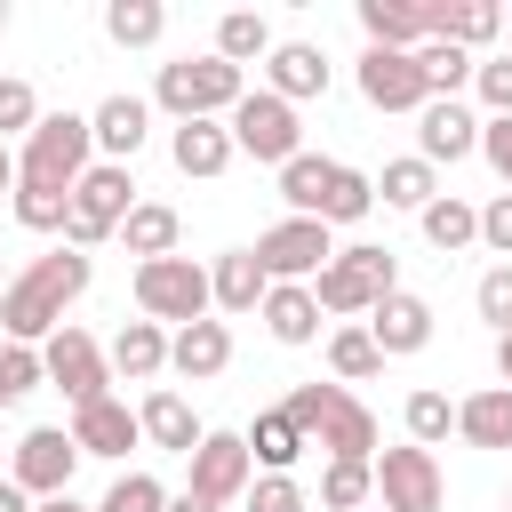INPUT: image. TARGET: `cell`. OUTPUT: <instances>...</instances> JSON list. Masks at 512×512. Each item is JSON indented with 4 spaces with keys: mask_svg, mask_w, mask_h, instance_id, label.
Wrapping results in <instances>:
<instances>
[{
    "mask_svg": "<svg viewBox=\"0 0 512 512\" xmlns=\"http://www.w3.org/2000/svg\"><path fill=\"white\" fill-rule=\"evenodd\" d=\"M328 256H336V240H328V224H320V216H280V224L256 240L264 280H296V288H312Z\"/></svg>",
    "mask_w": 512,
    "mask_h": 512,
    "instance_id": "obj_9",
    "label": "cell"
},
{
    "mask_svg": "<svg viewBox=\"0 0 512 512\" xmlns=\"http://www.w3.org/2000/svg\"><path fill=\"white\" fill-rule=\"evenodd\" d=\"M504 512H512V496H504Z\"/></svg>",
    "mask_w": 512,
    "mask_h": 512,
    "instance_id": "obj_58",
    "label": "cell"
},
{
    "mask_svg": "<svg viewBox=\"0 0 512 512\" xmlns=\"http://www.w3.org/2000/svg\"><path fill=\"white\" fill-rule=\"evenodd\" d=\"M416 224H424V240H432L440 256H464V248L480 240V208H472V200H456V192H440Z\"/></svg>",
    "mask_w": 512,
    "mask_h": 512,
    "instance_id": "obj_31",
    "label": "cell"
},
{
    "mask_svg": "<svg viewBox=\"0 0 512 512\" xmlns=\"http://www.w3.org/2000/svg\"><path fill=\"white\" fill-rule=\"evenodd\" d=\"M0 192H16V152L0 144Z\"/></svg>",
    "mask_w": 512,
    "mask_h": 512,
    "instance_id": "obj_54",
    "label": "cell"
},
{
    "mask_svg": "<svg viewBox=\"0 0 512 512\" xmlns=\"http://www.w3.org/2000/svg\"><path fill=\"white\" fill-rule=\"evenodd\" d=\"M264 88H272L280 104H312V96H328V56H320L312 40H272Z\"/></svg>",
    "mask_w": 512,
    "mask_h": 512,
    "instance_id": "obj_18",
    "label": "cell"
},
{
    "mask_svg": "<svg viewBox=\"0 0 512 512\" xmlns=\"http://www.w3.org/2000/svg\"><path fill=\"white\" fill-rule=\"evenodd\" d=\"M168 368H176L184 384L224 376V368H232V328H224V320H192V328H176V336H168Z\"/></svg>",
    "mask_w": 512,
    "mask_h": 512,
    "instance_id": "obj_21",
    "label": "cell"
},
{
    "mask_svg": "<svg viewBox=\"0 0 512 512\" xmlns=\"http://www.w3.org/2000/svg\"><path fill=\"white\" fill-rule=\"evenodd\" d=\"M472 64H480V56H472V48H456V40H424V48H416V72H424V88H432V96L472 88Z\"/></svg>",
    "mask_w": 512,
    "mask_h": 512,
    "instance_id": "obj_37",
    "label": "cell"
},
{
    "mask_svg": "<svg viewBox=\"0 0 512 512\" xmlns=\"http://www.w3.org/2000/svg\"><path fill=\"white\" fill-rule=\"evenodd\" d=\"M376 208V176H360V168H344L336 160V176H328V200H320V224L336 232V224H360Z\"/></svg>",
    "mask_w": 512,
    "mask_h": 512,
    "instance_id": "obj_38",
    "label": "cell"
},
{
    "mask_svg": "<svg viewBox=\"0 0 512 512\" xmlns=\"http://www.w3.org/2000/svg\"><path fill=\"white\" fill-rule=\"evenodd\" d=\"M8 208H16L24 232H64V208H72V200H64V192H32V184H16Z\"/></svg>",
    "mask_w": 512,
    "mask_h": 512,
    "instance_id": "obj_44",
    "label": "cell"
},
{
    "mask_svg": "<svg viewBox=\"0 0 512 512\" xmlns=\"http://www.w3.org/2000/svg\"><path fill=\"white\" fill-rule=\"evenodd\" d=\"M168 512H224V504H208V496H192V488H176V496H168Z\"/></svg>",
    "mask_w": 512,
    "mask_h": 512,
    "instance_id": "obj_51",
    "label": "cell"
},
{
    "mask_svg": "<svg viewBox=\"0 0 512 512\" xmlns=\"http://www.w3.org/2000/svg\"><path fill=\"white\" fill-rule=\"evenodd\" d=\"M240 96H248V72L224 64L216 48H208V56H176V64H160V80H152V104H160L168 120H224Z\"/></svg>",
    "mask_w": 512,
    "mask_h": 512,
    "instance_id": "obj_4",
    "label": "cell"
},
{
    "mask_svg": "<svg viewBox=\"0 0 512 512\" xmlns=\"http://www.w3.org/2000/svg\"><path fill=\"white\" fill-rule=\"evenodd\" d=\"M104 360H112V376H128V384H152V376L168 368V328H152V320H128V328L104 344Z\"/></svg>",
    "mask_w": 512,
    "mask_h": 512,
    "instance_id": "obj_26",
    "label": "cell"
},
{
    "mask_svg": "<svg viewBox=\"0 0 512 512\" xmlns=\"http://www.w3.org/2000/svg\"><path fill=\"white\" fill-rule=\"evenodd\" d=\"M240 512H304V488H296L288 472H264V480H248Z\"/></svg>",
    "mask_w": 512,
    "mask_h": 512,
    "instance_id": "obj_48",
    "label": "cell"
},
{
    "mask_svg": "<svg viewBox=\"0 0 512 512\" xmlns=\"http://www.w3.org/2000/svg\"><path fill=\"white\" fill-rule=\"evenodd\" d=\"M96 512H168V488L152 480V472H120L112 488H104V504Z\"/></svg>",
    "mask_w": 512,
    "mask_h": 512,
    "instance_id": "obj_43",
    "label": "cell"
},
{
    "mask_svg": "<svg viewBox=\"0 0 512 512\" xmlns=\"http://www.w3.org/2000/svg\"><path fill=\"white\" fill-rule=\"evenodd\" d=\"M504 56H512V16H504Z\"/></svg>",
    "mask_w": 512,
    "mask_h": 512,
    "instance_id": "obj_56",
    "label": "cell"
},
{
    "mask_svg": "<svg viewBox=\"0 0 512 512\" xmlns=\"http://www.w3.org/2000/svg\"><path fill=\"white\" fill-rule=\"evenodd\" d=\"M392 288H400V256H392V248H376V240H360V248H336V256L320 264L312 304H320L328 320H368Z\"/></svg>",
    "mask_w": 512,
    "mask_h": 512,
    "instance_id": "obj_3",
    "label": "cell"
},
{
    "mask_svg": "<svg viewBox=\"0 0 512 512\" xmlns=\"http://www.w3.org/2000/svg\"><path fill=\"white\" fill-rule=\"evenodd\" d=\"M256 312H264L272 344H312V336H320V304H312V288H296V280H272Z\"/></svg>",
    "mask_w": 512,
    "mask_h": 512,
    "instance_id": "obj_25",
    "label": "cell"
},
{
    "mask_svg": "<svg viewBox=\"0 0 512 512\" xmlns=\"http://www.w3.org/2000/svg\"><path fill=\"white\" fill-rule=\"evenodd\" d=\"M368 472H376V504H384V512H440V504H448L440 456L416 448V440H408V448H376Z\"/></svg>",
    "mask_w": 512,
    "mask_h": 512,
    "instance_id": "obj_8",
    "label": "cell"
},
{
    "mask_svg": "<svg viewBox=\"0 0 512 512\" xmlns=\"http://www.w3.org/2000/svg\"><path fill=\"white\" fill-rule=\"evenodd\" d=\"M368 496H376V472L328 456V472H320V504H328V512H368Z\"/></svg>",
    "mask_w": 512,
    "mask_h": 512,
    "instance_id": "obj_40",
    "label": "cell"
},
{
    "mask_svg": "<svg viewBox=\"0 0 512 512\" xmlns=\"http://www.w3.org/2000/svg\"><path fill=\"white\" fill-rule=\"evenodd\" d=\"M72 464H80L72 432H64V424H32V432L16 440V456H8V480L40 504V496H64V488H72Z\"/></svg>",
    "mask_w": 512,
    "mask_h": 512,
    "instance_id": "obj_11",
    "label": "cell"
},
{
    "mask_svg": "<svg viewBox=\"0 0 512 512\" xmlns=\"http://www.w3.org/2000/svg\"><path fill=\"white\" fill-rule=\"evenodd\" d=\"M472 304H480V320H488L496 336H512V264H488L480 288H472Z\"/></svg>",
    "mask_w": 512,
    "mask_h": 512,
    "instance_id": "obj_46",
    "label": "cell"
},
{
    "mask_svg": "<svg viewBox=\"0 0 512 512\" xmlns=\"http://www.w3.org/2000/svg\"><path fill=\"white\" fill-rule=\"evenodd\" d=\"M88 136H96V160L136 168V152H144V136H152V104L120 88V96H104V104L88 112Z\"/></svg>",
    "mask_w": 512,
    "mask_h": 512,
    "instance_id": "obj_15",
    "label": "cell"
},
{
    "mask_svg": "<svg viewBox=\"0 0 512 512\" xmlns=\"http://www.w3.org/2000/svg\"><path fill=\"white\" fill-rule=\"evenodd\" d=\"M480 152V112L472 104H456V96H432L424 112H416V160L424 168H456V160H472Z\"/></svg>",
    "mask_w": 512,
    "mask_h": 512,
    "instance_id": "obj_13",
    "label": "cell"
},
{
    "mask_svg": "<svg viewBox=\"0 0 512 512\" xmlns=\"http://www.w3.org/2000/svg\"><path fill=\"white\" fill-rule=\"evenodd\" d=\"M360 32H368V48L416 56L432 40V8H416V0H360Z\"/></svg>",
    "mask_w": 512,
    "mask_h": 512,
    "instance_id": "obj_22",
    "label": "cell"
},
{
    "mask_svg": "<svg viewBox=\"0 0 512 512\" xmlns=\"http://www.w3.org/2000/svg\"><path fill=\"white\" fill-rule=\"evenodd\" d=\"M120 240H128V256H176V240H184V216L168 208V200H136L128 216H120Z\"/></svg>",
    "mask_w": 512,
    "mask_h": 512,
    "instance_id": "obj_27",
    "label": "cell"
},
{
    "mask_svg": "<svg viewBox=\"0 0 512 512\" xmlns=\"http://www.w3.org/2000/svg\"><path fill=\"white\" fill-rule=\"evenodd\" d=\"M400 424H408V440H416V448H440V440L456 432V400L424 384V392H408V408H400Z\"/></svg>",
    "mask_w": 512,
    "mask_h": 512,
    "instance_id": "obj_39",
    "label": "cell"
},
{
    "mask_svg": "<svg viewBox=\"0 0 512 512\" xmlns=\"http://www.w3.org/2000/svg\"><path fill=\"white\" fill-rule=\"evenodd\" d=\"M496 376L512 384V336H496Z\"/></svg>",
    "mask_w": 512,
    "mask_h": 512,
    "instance_id": "obj_55",
    "label": "cell"
},
{
    "mask_svg": "<svg viewBox=\"0 0 512 512\" xmlns=\"http://www.w3.org/2000/svg\"><path fill=\"white\" fill-rule=\"evenodd\" d=\"M88 280H96V256H80V248H48V256H32L24 272H8V288H0V328H8V344H48V336L64 328V312L88 296Z\"/></svg>",
    "mask_w": 512,
    "mask_h": 512,
    "instance_id": "obj_1",
    "label": "cell"
},
{
    "mask_svg": "<svg viewBox=\"0 0 512 512\" xmlns=\"http://www.w3.org/2000/svg\"><path fill=\"white\" fill-rule=\"evenodd\" d=\"M472 88H480L488 120H512V56H480L472 64Z\"/></svg>",
    "mask_w": 512,
    "mask_h": 512,
    "instance_id": "obj_47",
    "label": "cell"
},
{
    "mask_svg": "<svg viewBox=\"0 0 512 512\" xmlns=\"http://www.w3.org/2000/svg\"><path fill=\"white\" fill-rule=\"evenodd\" d=\"M0 288H8V272H0Z\"/></svg>",
    "mask_w": 512,
    "mask_h": 512,
    "instance_id": "obj_59",
    "label": "cell"
},
{
    "mask_svg": "<svg viewBox=\"0 0 512 512\" xmlns=\"http://www.w3.org/2000/svg\"><path fill=\"white\" fill-rule=\"evenodd\" d=\"M32 128H40V96H32V80L0 72V144H8V136H32Z\"/></svg>",
    "mask_w": 512,
    "mask_h": 512,
    "instance_id": "obj_42",
    "label": "cell"
},
{
    "mask_svg": "<svg viewBox=\"0 0 512 512\" xmlns=\"http://www.w3.org/2000/svg\"><path fill=\"white\" fill-rule=\"evenodd\" d=\"M32 512H96V504H80V496H72V488H64V496H40V504H32Z\"/></svg>",
    "mask_w": 512,
    "mask_h": 512,
    "instance_id": "obj_52",
    "label": "cell"
},
{
    "mask_svg": "<svg viewBox=\"0 0 512 512\" xmlns=\"http://www.w3.org/2000/svg\"><path fill=\"white\" fill-rule=\"evenodd\" d=\"M0 32H8V0H0Z\"/></svg>",
    "mask_w": 512,
    "mask_h": 512,
    "instance_id": "obj_57",
    "label": "cell"
},
{
    "mask_svg": "<svg viewBox=\"0 0 512 512\" xmlns=\"http://www.w3.org/2000/svg\"><path fill=\"white\" fill-rule=\"evenodd\" d=\"M136 208V168H112V160H96L80 184H72V208H64V248H104L112 232H120V216Z\"/></svg>",
    "mask_w": 512,
    "mask_h": 512,
    "instance_id": "obj_5",
    "label": "cell"
},
{
    "mask_svg": "<svg viewBox=\"0 0 512 512\" xmlns=\"http://www.w3.org/2000/svg\"><path fill=\"white\" fill-rule=\"evenodd\" d=\"M480 160H488L496 184L512 192V120H480Z\"/></svg>",
    "mask_w": 512,
    "mask_h": 512,
    "instance_id": "obj_50",
    "label": "cell"
},
{
    "mask_svg": "<svg viewBox=\"0 0 512 512\" xmlns=\"http://www.w3.org/2000/svg\"><path fill=\"white\" fill-rule=\"evenodd\" d=\"M168 160H176V176H224L232 168V128L224 120H176Z\"/></svg>",
    "mask_w": 512,
    "mask_h": 512,
    "instance_id": "obj_23",
    "label": "cell"
},
{
    "mask_svg": "<svg viewBox=\"0 0 512 512\" xmlns=\"http://www.w3.org/2000/svg\"><path fill=\"white\" fill-rule=\"evenodd\" d=\"M216 56H224V64H240V72H248V64H264V56H272V24H264L256 8L216 16Z\"/></svg>",
    "mask_w": 512,
    "mask_h": 512,
    "instance_id": "obj_32",
    "label": "cell"
},
{
    "mask_svg": "<svg viewBox=\"0 0 512 512\" xmlns=\"http://www.w3.org/2000/svg\"><path fill=\"white\" fill-rule=\"evenodd\" d=\"M224 128H232V152L272 160V168H288V160L304 152V120H296V104H280L272 88H248V96L224 112Z\"/></svg>",
    "mask_w": 512,
    "mask_h": 512,
    "instance_id": "obj_7",
    "label": "cell"
},
{
    "mask_svg": "<svg viewBox=\"0 0 512 512\" xmlns=\"http://www.w3.org/2000/svg\"><path fill=\"white\" fill-rule=\"evenodd\" d=\"M328 176H336V160H328V152H296V160L280 168V200H288V216H320Z\"/></svg>",
    "mask_w": 512,
    "mask_h": 512,
    "instance_id": "obj_33",
    "label": "cell"
},
{
    "mask_svg": "<svg viewBox=\"0 0 512 512\" xmlns=\"http://www.w3.org/2000/svg\"><path fill=\"white\" fill-rule=\"evenodd\" d=\"M456 432L472 448H512V384H488V392L456 400Z\"/></svg>",
    "mask_w": 512,
    "mask_h": 512,
    "instance_id": "obj_28",
    "label": "cell"
},
{
    "mask_svg": "<svg viewBox=\"0 0 512 512\" xmlns=\"http://www.w3.org/2000/svg\"><path fill=\"white\" fill-rule=\"evenodd\" d=\"M136 312L152 320V328H192V320H208L216 304H208V264H192V256H152V264H136Z\"/></svg>",
    "mask_w": 512,
    "mask_h": 512,
    "instance_id": "obj_6",
    "label": "cell"
},
{
    "mask_svg": "<svg viewBox=\"0 0 512 512\" xmlns=\"http://www.w3.org/2000/svg\"><path fill=\"white\" fill-rule=\"evenodd\" d=\"M360 328L376 336V352H384V360H408V352H424V344H432V304H424V296H408V288H392Z\"/></svg>",
    "mask_w": 512,
    "mask_h": 512,
    "instance_id": "obj_16",
    "label": "cell"
},
{
    "mask_svg": "<svg viewBox=\"0 0 512 512\" xmlns=\"http://www.w3.org/2000/svg\"><path fill=\"white\" fill-rule=\"evenodd\" d=\"M376 200H384V208H416V216H424V208L440 200V168H424L416 152H408V160H384V176H376Z\"/></svg>",
    "mask_w": 512,
    "mask_h": 512,
    "instance_id": "obj_30",
    "label": "cell"
},
{
    "mask_svg": "<svg viewBox=\"0 0 512 512\" xmlns=\"http://www.w3.org/2000/svg\"><path fill=\"white\" fill-rule=\"evenodd\" d=\"M192 464V496H208V504H240L248 496V480H256V456H248V440L240 432H200V448L184 456Z\"/></svg>",
    "mask_w": 512,
    "mask_h": 512,
    "instance_id": "obj_12",
    "label": "cell"
},
{
    "mask_svg": "<svg viewBox=\"0 0 512 512\" xmlns=\"http://www.w3.org/2000/svg\"><path fill=\"white\" fill-rule=\"evenodd\" d=\"M336 400H344V384H296V392L280 400V416H288V424H296V432L312 440V432H320V416H328Z\"/></svg>",
    "mask_w": 512,
    "mask_h": 512,
    "instance_id": "obj_45",
    "label": "cell"
},
{
    "mask_svg": "<svg viewBox=\"0 0 512 512\" xmlns=\"http://www.w3.org/2000/svg\"><path fill=\"white\" fill-rule=\"evenodd\" d=\"M0 512H32V496H24L16 480H0Z\"/></svg>",
    "mask_w": 512,
    "mask_h": 512,
    "instance_id": "obj_53",
    "label": "cell"
},
{
    "mask_svg": "<svg viewBox=\"0 0 512 512\" xmlns=\"http://www.w3.org/2000/svg\"><path fill=\"white\" fill-rule=\"evenodd\" d=\"M96 168V136H88V112H40V128L24 136V152H16V184H32V192H64L72 200V184Z\"/></svg>",
    "mask_w": 512,
    "mask_h": 512,
    "instance_id": "obj_2",
    "label": "cell"
},
{
    "mask_svg": "<svg viewBox=\"0 0 512 512\" xmlns=\"http://www.w3.org/2000/svg\"><path fill=\"white\" fill-rule=\"evenodd\" d=\"M136 440H144V424H136V408H128V400H112V392H104V400L72 408V448H80V456H104V464H112V456H128Z\"/></svg>",
    "mask_w": 512,
    "mask_h": 512,
    "instance_id": "obj_17",
    "label": "cell"
},
{
    "mask_svg": "<svg viewBox=\"0 0 512 512\" xmlns=\"http://www.w3.org/2000/svg\"><path fill=\"white\" fill-rule=\"evenodd\" d=\"M376 440H384V424H376V408L368 400H336L328 416H320V432H312V448H328L336 464H376Z\"/></svg>",
    "mask_w": 512,
    "mask_h": 512,
    "instance_id": "obj_19",
    "label": "cell"
},
{
    "mask_svg": "<svg viewBox=\"0 0 512 512\" xmlns=\"http://www.w3.org/2000/svg\"><path fill=\"white\" fill-rule=\"evenodd\" d=\"M480 248H496V256L512 264V192H496V200L480 208Z\"/></svg>",
    "mask_w": 512,
    "mask_h": 512,
    "instance_id": "obj_49",
    "label": "cell"
},
{
    "mask_svg": "<svg viewBox=\"0 0 512 512\" xmlns=\"http://www.w3.org/2000/svg\"><path fill=\"white\" fill-rule=\"evenodd\" d=\"M328 368H336V384H368V376L384 368V352H376V336H368L360 320H336V328H328Z\"/></svg>",
    "mask_w": 512,
    "mask_h": 512,
    "instance_id": "obj_34",
    "label": "cell"
},
{
    "mask_svg": "<svg viewBox=\"0 0 512 512\" xmlns=\"http://www.w3.org/2000/svg\"><path fill=\"white\" fill-rule=\"evenodd\" d=\"M360 96H368L376 112H424V104H432L416 56H400V48H368V56H360Z\"/></svg>",
    "mask_w": 512,
    "mask_h": 512,
    "instance_id": "obj_14",
    "label": "cell"
},
{
    "mask_svg": "<svg viewBox=\"0 0 512 512\" xmlns=\"http://www.w3.org/2000/svg\"><path fill=\"white\" fill-rule=\"evenodd\" d=\"M136 424H144V440H152V448H168V456H192V448H200V432H208L176 384H152V392H144V408H136Z\"/></svg>",
    "mask_w": 512,
    "mask_h": 512,
    "instance_id": "obj_20",
    "label": "cell"
},
{
    "mask_svg": "<svg viewBox=\"0 0 512 512\" xmlns=\"http://www.w3.org/2000/svg\"><path fill=\"white\" fill-rule=\"evenodd\" d=\"M496 32H504V8H496V0H456V8L440 0V8H432V40H456V48H488Z\"/></svg>",
    "mask_w": 512,
    "mask_h": 512,
    "instance_id": "obj_29",
    "label": "cell"
},
{
    "mask_svg": "<svg viewBox=\"0 0 512 512\" xmlns=\"http://www.w3.org/2000/svg\"><path fill=\"white\" fill-rule=\"evenodd\" d=\"M160 32H168V8L160 0H112L104 8V40L112 48H152Z\"/></svg>",
    "mask_w": 512,
    "mask_h": 512,
    "instance_id": "obj_36",
    "label": "cell"
},
{
    "mask_svg": "<svg viewBox=\"0 0 512 512\" xmlns=\"http://www.w3.org/2000/svg\"><path fill=\"white\" fill-rule=\"evenodd\" d=\"M264 264H256V248H224L216 264H208V304L216 312H256L264 304Z\"/></svg>",
    "mask_w": 512,
    "mask_h": 512,
    "instance_id": "obj_24",
    "label": "cell"
},
{
    "mask_svg": "<svg viewBox=\"0 0 512 512\" xmlns=\"http://www.w3.org/2000/svg\"><path fill=\"white\" fill-rule=\"evenodd\" d=\"M240 440H248V456H256L264 472H288V464H296V456L312 448V440H304V432H296V424H288L280 408H264V416H256V424L240 432Z\"/></svg>",
    "mask_w": 512,
    "mask_h": 512,
    "instance_id": "obj_35",
    "label": "cell"
},
{
    "mask_svg": "<svg viewBox=\"0 0 512 512\" xmlns=\"http://www.w3.org/2000/svg\"><path fill=\"white\" fill-rule=\"evenodd\" d=\"M32 384H48L40 344H8V336H0V400H24Z\"/></svg>",
    "mask_w": 512,
    "mask_h": 512,
    "instance_id": "obj_41",
    "label": "cell"
},
{
    "mask_svg": "<svg viewBox=\"0 0 512 512\" xmlns=\"http://www.w3.org/2000/svg\"><path fill=\"white\" fill-rule=\"evenodd\" d=\"M40 368H48V384L72 400V408H88V400H104V384H112V360H104V344L88 336V328H56L48 344H40Z\"/></svg>",
    "mask_w": 512,
    "mask_h": 512,
    "instance_id": "obj_10",
    "label": "cell"
}]
</instances>
